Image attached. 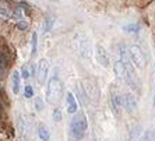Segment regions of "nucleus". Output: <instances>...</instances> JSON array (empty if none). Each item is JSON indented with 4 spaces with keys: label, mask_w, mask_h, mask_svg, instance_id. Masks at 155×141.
Returning a JSON list of instances; mask_svg holds the SVG:
<instances>
[{
    "label": "nucleus",
    "mask_w": 155,
    "mask_h": 141,
    "mask_svg": "<svg viewBox=\"0 0 155 141\" xmlns=\"http://www.w3.org/2000/svg\"><path fill=\"white\" fill-rule=\"evenodd\" d=\"M113 71H115L117 80H120L122 83L127 84L129 87H131L133 90H138L140 83H138V77L136 74V70H127L126 66L123 64L120 60H116L113 63Z\"/></svg>",
    "instance_id": "f257e3e1"
},
{
    "label": "nucleus",
    "mask_w": 155,
    "mask_h": 141,
    "mask_svg": "<svg viewBox=\"0 0 155 141\" xmlns=\"http://www.w3.org/2000/svg\"><path fill=\"white\" fill-rule=\"evenodd\" d=\"M61 95H63V83L59 80V77H52L46 85V101L56 105L60 102Z\"/></svg>",
    "instance_id": "f03ea898"
},
{
    "label": "nucleus",
    "mask_w": 155,
    "mask_h": 141,
    "mask_svg": "<svg viewBox=\"0 0 155 141\" xmlns=\"http://www.w3.org/2000/svg\"><path fill=\"white\" fill-rule=\"evenodd\" d=\"M87 129H88V122H87V117L84 113H77L74 117H73L71 123H70V131H71V136L76 140H81V138L85 136Z\"/></svg>",
    "instance_id": "7ed1b4c3"
},
{
    "label": "nucleus",
    "mask_w": 155,
    "mask_h": 141,
    "mask_svg": "<svg viewBox=\"0 0 155 141\" xmlns=\"http://www.w3.org/2000/svg\"><path fill=\"white\" fill-rule=\"evenodd\" d=\"M127 51H129L130 60H131V64L134 66V69L144 70L147 66V57H145V53L143 52V49L137 45H130V46H127Z\"/></svg>",
    "instance_id": "20e7f679"
},
{
    "label": "nucleus",
    "mask_w": 155,
    "mask_h": 141,
    "mask_svg": "<svg viewBox=\"0 0 155 141\" xmlns=\"http://www.w3.org/2000/svg\"><path fill=\"white\" fill-rule=\"evenodd\" d=\"M95 59H97V62L104 69H109L112 66L110 64V57H109V54H108V51L102 45H97L95 46Z\"/></svg>",
    "instance_id": "39448f33"
},
{
    "label": "nucleus",
    "mask_w": 155,
    "mask_h": 141,
    "mask_svg": "<svg viewBox=\"0 0 155 141\" xmlns=\"http://www.w3.org/2000/svg\"><path fill=\"white\" fill-rule=\"evenodd\" d=\"M48 73H49V60L48 59H41L39 63H38V67H36V71H35L36 81L41 85L45 84V81H46Z\"/></svg>",
    "instance_id": "423d86ee"
},
{
    "label": "nucleus",
    "mask_w": 155,
    "mask_h": 141,
    "mask_svg": "<svg viewBox=\"0 0 155 141\" xmlns=\"http://www.w3.org/2000/svg\"><path fill=\"white\" fill-rule=\"evenodd\" d=\"M122 103L129 112L133 113L137 110V99H136V97H134L133 94H130V92H126V94L123 95Z\"/></svg>",
    "instance_id": "0eeeda50"
},
{
    "label": "nucleus",
    "mask_w": 155,
    "mask_h": 141,
    "mask_svg": "<svg viewBox=\"0 0 155 141\" xmlns=\"http://www.w3.org/2000/svg\"><path fill=\"white\" fill-rule=\"evenodd\" d=\"M110 105H112V109H113V113L116 116H119L120 112H122V97L119 95V92H116L115 90L110 91Z\"/></svg>",
    "instance_id": "6e6552de"
},
{
    "label": "nucleus",
    "mask_w": 155,
    "mask_h": 141,
    "mask_svg": "<svg viewBox=\"0 0 155 141\" xmlns=\"http://www.w3.org/2000/svg\"><path fill=\"white\" fill-rule=\"evenodd\" d=\"M66 102H67V112H69L70 115L77 113V110H78V103H77V99L73 92H67V95H66Z\"/></svg>",
    "instance_id": "1a4fd4ad"
},
{
    "label": "nucleus",
    "mask_w": 155,
    "mask_h": 141,
    "mask_svg": "<svg viewBox=\"0 0 155 141\" xmlns=\"http://www.w3.org/2000/svg\"><path fill=\"white\" fill-rule=\"evenodd\" d=\"M11 90H13L14 95L20 94V90H21V74H20L18 70L13 71V76H11Z\"/></svg>",
    "instance_id": "9d476101"
},
{
    "label": "nucleus",
    "mask_w": 155,
    "mask_h": 141,
    "mask_svg": "<svg viewBox=\"0 0 155 141\" xmlns=\"http://www.w3.org/2000/svg\"><path fill=\"white\" fill-rule=\"evenodd\" d=\"M77 97L80 98V101H81V103L83 105H85V103H88V95H87V91H85V87H83L81 85V83L77 84Z\"/></svg>",
    "instance_id": "9b49d317"
},
{
    "label": "nucleus",
    "mask_w": 155,
    "mask_h": 141,
    "mask_svg": "<svg viewBox=\"0 0 155 141\" xmlns=\"http://www.w3.org/2000/svg\"><path fill=\"white\" fill-rule=\"evenodd\" d=\"M140 24H136V22H131V24H126L123 25V31L127 34H138L140 32Z\"/></svg>",
    "instance_id": "f8f14e48"
},
{
    "label": "nucleus",
    "mask_w": 155,
    "mask_h": 141,
    "mask_svg": "<svg viewBox=\"0 0 155 141\" xmlns=\"http://www.w3.org/2000/svg\"><path fill=\"white\" fill-rule=\"evenodd\" d=\"M38 136H39L41 141H49L51 140V133L48 130L46 126H39L38 129Z\"/></svg>",
    "instance_id": "ddd939ff"
},
{
    "label": "nucleus",
    "mask_w": 155,
    "mask_h": 141,
    "mask_svg": "<svg viewBox=\"0 0 155 141\" xmlns=\"http://www.w3.org/2000/svg\"><path fill=\"white\" fill-rule=\"evenodd\" d=\"M18 130H20V134H21V137H24L25 134H28V126L25 124V120L22 119V116L18 117Z\"/></svg>",
    "instance_id": "4468645a"
},
{
    "label": "nucleus",
    "mask_w": 155,
    "mask_h": 141,
    "mask_svg": "<svg viewBox=\"0 0 155 141\" xmlns=\"http://www.w3.org/2000/svg\"><path fill=\"white\" fill-rule=\"evenodd\" d=\"M141 137V126H134L130 131V141H138V138Z\"/></svg>",
    "instance_id": "2eb2a0df"
},
{
    "label": "nucleus",
    "mask_w": 155,
    "mask_h": 141,
    "mask_svg": "<svg viewBox=\"0 0 155 141\" xmlns=\"http://www.w3.org/2000/svg\"><path fill=\"white\" fill-rule=\"evenodd\" d=\"M36 51H38V34L32 32V36H31V54L35 56Z\"/></svg>",
    "instance_id": "dca6fc26"
},
{
    "label": "nucleus",
    "mask_w": 155,
    "mask_h": 141,
    "mask_svg": "<svg viewBox=\"0 0 155 141\" xmlns=\"http://www.w3.org/2000/svg\"><path fill=\"white\" fill-rule=\"evenodd\" d=\"M53 20L52 18H46L45 20V25H43V32H48V31H51L52 27H53Z\"/></svg>",
    "instance_id": "f3484780"
},
{
    "label": "nucleus",
    "mask_w": 155,
    "mask_h": 141,
    "mask_svg": "<svg viewBox=\"0 0 155 141\" xmlns=\"http://www.w3.org/2000/svg\"><path fill=\"white\" fill-rule=\"evenodd\" d=\"M24 95L25 98H34V88L32 85H25V90H24Z\"/></svg>",
    "instance_id": "a211bd4d"
},
{
    "label": "nucleus",
    "mask_w": 155,
    "mask_h": 141,
    "mask_svg": "<svg viewBox=\"0 0 155 141\" xmlns=\"http://www.w3.org/2000/svg\"><path fill=\"white\" fill-rule=\"evenodd\" d=\"M138 141H154L152 140V131H145V133L138 138Z\"/></svg>",
    "instance_id": "6ab92c4d"
},
{
    "label": "nucleus",
    "mask_w": 155,
    "mask_h": 141,
    "mask_svg": "<svg viewBox=\"0 0 155 141\" xmlns=\"http://www.w3.org/2000/svg\"><path fill=\"white\" fill-rule=\"evenodd\" d=\"M35 108H36V110H42L43 109V101L41 97L35 98Z\"/></svg>",
    "instance_id": "aec40b11"
},
{
    "label": "nucleus",
    "mask_w": 155,
    "mask_h": 141,
    "mask_svg": "<svg viewBox=\"0 0 155 141\" xmlns=\"http://www.w3.org/2000/svg\"><path fill=\"white\" fill-rule=\"evenodd\" d=\"M53 120L56 123H59L61 120V115H60V110H59V109H53Z\"/></svg>",
    "instance_id": "412c9836"
},
{
    "label": "nucleus",
    "mask_w": 155,
    "mask_h": 141,
    "mask_svg": "<svg viewBox=\"0 0 155 141\" xmlns=\"http://www.w3.org/2000/svg\"><path fill=\"white\" fill-rule=\"evenodd\" d=\"M20 74H21V77H22V78H28V77L31 76V74H29V70H28V67H25V66H24V67H22V69H21V73H20Z\"/></svg>",
    "instance_id": "4be33fe9"
},
{
    "label": "nucleus",
    "mask_w": 155,
    "mask_h": 141,
    "mask_svg": "<svg viewBox=\"0 0 155 141\" xmlns=\"http://www.w3.org/2000/svg\"><path fill=\"white\" fill-rule=\"evenodd\" d=\"M17 27H18V29H25L27 27H28V22L24 21V20H20L18 24H17Z\"/></svg>",
    "instance_id": "5701e85b"
},
{
    "label": "nucleus",
    "mask_w": 155,
    "mask_h": 141,
    "mask_svg": "<svg viewBox=\"0 0 155 141\" xmlns=\"http://www.w3.org/2000/svg\"><path fill=\"white\" fill-rule=\"evenodd\" d=\"M0 13H2V14H4V15H8V11L4 10V7H0Z\"/></svg>",
    "instance_id": "b1692460"
},
{
    "label": "nucleus",
    "mask_w": 155,
    "mask_h": 141,
    "mask_svg": "<svg viewBox=\"0 0 155 141\" xmlns=\"http://www.w3.org/2000/svg\"><path fill=\"white\" fill-rule=\"evenodd\" d=\"M152 140H154V141H155V130H154V131H152Z\"/></svg>",
    "instance_id": "393cba45"
},
{
    "label": "nucleus",
    "mask_w": 155,
    "mask_h": 141,
    "mask_svg": "<svg viewBox=\"0 0 155 141\" xmlns=\"http://www.w3.org/2000/svg\"><path fill=\"white\" fill-rule=\"evenodd\" d=\"M154 81H155V70H154Z\"/></svg>",
    "instance_id": "a878e982"
},
{
    "label": "nucleus",
    "mask_w": 155,
    "mask_h": 141,
    "mask_svg": "<svg viewBox=\"0 0 155 141\" xmlns=\"http://www.w3.org/2000/svg\"><path fill=\"white\" fill-rule=\"evenodd\" d=\"M154 105H155V98H154Z\"/></svg>",
    "instance_id": "bb28decb"
}]
</instances>
